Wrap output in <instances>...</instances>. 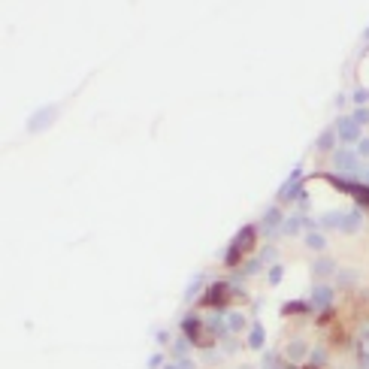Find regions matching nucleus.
Listing matches in <instances>:
<instances>
[{"mask_svg": "<svg viewBox=\"0 0 369 369\" xmlns=\"http://www.w3.org/2000/svg\"><path fill=\"white\" fill-rule=\"evenodd\" d=\"M339 130H342V136H345V139H357V127H354L351 121H342V124H339Z\"/></svg>", "mask_w": 369, "mask_h": 369, "instance_id": "1", "label": "nucleus"}, {"mask_svg": "<svg viewBox=\"0 0 369 369\" xmlns=\"http://www.w3.org/2000/svg\"><path fill=\"white\" fill-rule=\"evenodd\" d=\"M309 245H312V248H321V245H324V239H321V236H309Z\"/></svg>", "mask_w": 369, "mask_h": 369, "instance_id": "4", "label": "nucleus"}, {"mask_svg": "<svg viewBox=\"0 0 369 369\" xmlns=\"http://www.w3.org/2000/svg\"><path fill=\"white\" fill-rule=\"evenodd\" d=\"M242 324H245V321H242V318H236V315H233V318H230V327H233V330H239V327H242Z\"/></svg>", "mask_w": 369, "mask_h": 369, "instance_id": "5", "label": "nucleus"}, {"mask_svg": "<svg viewBox=\"0 0 369 369\" xmlns=\"http://www.w3.org/2000/svg\"><path fill=\"white\" fill-rule=\"evenodd\" d=\"M330 142H333V133H330V130H327V133L321 136V149H330Z\"/></svg>", "mask_w": 369, "mask_h": 369, "instance_id": "3", "label": "nucleus"}, {"mask_svg": "<svg viewBox=\"0 0 369 369\" xmlns=\"http://www.w3.org/2000/svg\"><path fill=\"white\" fill-rule=\"evenodd\" d=\"M251 345H254V348H261V345H264V333H261V327H254V333H251Z\"/></svg>", "mask_w": 369, "mask_h": 369, "instance_id": "2", "label": "nucleus"}]
</instances>
